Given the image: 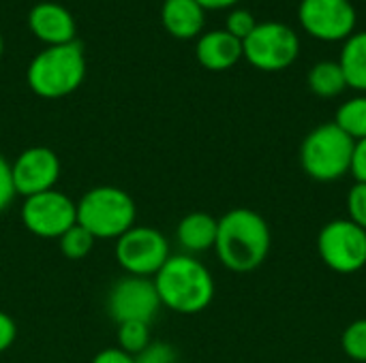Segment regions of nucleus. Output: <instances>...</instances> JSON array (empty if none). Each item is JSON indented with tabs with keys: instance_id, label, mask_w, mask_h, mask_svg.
<instances>
[{
	"instance_id": "nucleus-21",
	"label": "nucleus",
	"mask_w": 366,
	"mask_h": 363,
	"mask_svg": "<svg viewBox=\"0 0 366 363\" xmlns=\"http://www.w3.org/2000/svg\"><path fill=\"white\" fill-rule=\"evenodd\" d=\"M94 237L79 225L71 227L64 235L58 237V246H60V252L64 259H71V261H79V259H86L92 248H94Z\"/></svg>"
},
{
	"instance_id": "nucleus-27",
	"label": "nucleus",
	"mask_w": 366,
	"mask_h": 363,
	"mask_svg": "<svg viewBox=\"0 0 366 363\" xmlns=\"http://www.w3.org/2000/svg\"><path fill=\"white\" fill-rule=\"evenodd\" d=\"M15 338H17V325L15 321L0 310V353L9 351L13 344H15Z\"/></svg>"
},
{
	"instance_id": "nucleus-28",
	"label": "nucleus",
	"mask_w": 366,
	"mask_h": 363,
	"mask_svg": "<svg viewBox=\"0 0 366 363\" xmlns=\"http://www.w3.org/2000/svg\"><path fill=\"white\" fill-rule=\"evenodd\" d=\"M356 182L366 184V137L356 141L354 145V156H352V171H350Z\"/></svg>"
},
{
	"instance_id": "nucleus-11",
	"label": "nucleus",
	"mask_w": 366,
	"mask_h": 363,
	"mask_svg": "<svg viewBox=\"0 0 366 363\" xmlns=\"http://www.w3.org/2000/svg\"><path fill=\"white\" fill-rule=\"evenodd\" d=\"M298 19L320 41H345L354 34L358 15L352 0H300Z\"/></svg>"
},
{
	"instance_id": "nucleus-17",
	"label": "nucleus",
	"mask_w": 366,
	"mask_h": 363,
	"mask_svg": "<svg viewBox=\"0 0 366 363\" xmlns=\"http://www.w3.org/2000/svg\"><path fill=\"white\" fill-rule=\"evenodd\" d=\"M337 62L343 68L347 88L366 92V30L354 32L343 41L341 58Z\"/></svg>"
},
{
	"instance_id": "nucleus-25",
	"label": "nucleus",
	"mask_w": 366,
	"mask_h": 363,
	"mask_svg": "<svg viewBox=\"0 0 366 363\" xmlns=\"http://www.w3.org/2000/svg\"><path fill=\"white\" fill-rule=\"evenodd\" d=\"M135 363H178V353L172 344L157 340L135 355Z\"/></svg>"
},
{
	"instance_id": "nucleus-3",
	"label": "nucleus",
	"mask_w": 366,
	"mask_h": 363,
	"mask_svg": "<svg viewBox=\"0 0 366 363\" xmlns=\"http://www.w3.org/2000/svg\"><path fill=\"white\" fill-rule=\"evenodd\" d=\"M86 77V51L81 41L47 45L39 51L26 71L30 90L43 98H62L73 94Z\"/></svg>"
},
{
	"instance_id": "nucleus-22",
	"label": "nucleus",
	"mask_w": 366,
	"mask_h": 363,
	"mask_svg": "<svg viewBox=\"0 0 366 363\" xmlns=\"http://www.w3.org/2000/svg\"><path fill=\"white\" fill-rule=\"evenodd\" d=\"M343 353L358 363H366V319L350 323L341 336Z\"/></svg>"
},
{
	"instance_id": "nucleus-30",
	"label": "nucleus",
	"mask_w": 366,
	"mask_h": 363,
	"mask_svg": "<svg viewBox=\"0 0 366 363\" xmlns=\"http://www.w3.org/2000/svg\"><path fill=\"white\" fill-rule=\"evenodd\" d=\"M199 4H202V9L206 11V9H229V6H234L238 0H197Z\"/></svg>"
},
{
	"instance_id": "nucleus-10",
	"label": "nucleus",
	"mask_w": 366,
	"mask_h": 363,
	"mask_svg": "<svg viewBox=\"0 0 366 363\" xmlns=\"http://www.w3.org/2000/svg\"><path fill=\"white\" fill-rule=\"evenodd\" d=\"M161 300L154 287V280L139 276H124L107 293V315L116 325L137 321L152 323L161 310Z\"/></svg>"
},
{
	"instance_id": "nucleus-1",
	"label": "nucleus",
	"mask_w": 366,
	"mask_h": 363,
	"mask_svg": "<svg viewBox=\"0 0 366 363\" xmlns=\"http://www.w3.org/2000/svg\"><path fill=\"white\" fill-rule=\"evenodd\" d=\"M272 235L266 218L249 208H234L219 218L217 257L236 274L257 270L270 255Z\"/></svg>"
},
{
	"instance_id": "nucleus-9",
	"label": "nucleus",
	"mask_w": 366,
	"mask_h": 363,
	"mask_svg": "<svg viewBox=\"0 0 366 363\" xmlns=\"http://www.w3.org/2000/svg\"><path fill=\"white\" fill-rule=\"evenodd\" d=\"M21 223L36 237L58 240L77 225V203L56 188L26 197L21 205Z\"/></svg>"
},
{
	"instance_id": "nucleus-15",
	"label": "nucleus",
	"mask_w": 366,
	"mask_h": 363,
	"mask_svg": "<svg viewBox=\"0 0 366 363\" xmlns=\"http://www.w3.org/2000/svg\"><path fill=\"white\" fill-rule=\"evenodd\" d=\"M217 231H219V218L206 212H191L178 223L176 240L182 246L184 255H199L214 248Z\"/></svg>"
},
{
	"instance_id": "nucleus-16",
	"label": "nucleus",
	"mask_w": 366,
	"mask_h": 363,
	"mask_svg": "<svg viewBox=\"0 0 366 363\" xmlns=\"http://www.w3.org/2000/svg\"><path fill=\"white\" fill-rule=\"evenodd\" d=\"M161 21L176 39H193L206 24V11L197 0H163Z\"/></svg>"
},
{
	"instance_id": "nucleus-19",
	"label": "nucleus",
	"mask_w": 366,
	"mask_h": 363,
	"mask_svg": "<svg viewBox=\"0 0 366 363\" xmlns=\"http://www.w3.org/2000/svg\"><path fill=\"white\" fill-rule=\"evenodd\" d=\"M335 124L354 141L366 137V96L347 98L335 116Z\"/></svg>"
},
{
	"instance_id": "nucleus-6",
	"label": "nucleus",
	"mask_w": 366,
	"mask_h": 363,
	"mask_svg": "<svg viewBox=\"0 0 366 363\" xmlns=\"http://www.w3.org/2000/svg\"><path fill=\"white\" fill-rule=\"evenodd\" d=\"M242 56L251 66L277 73L290 68L300 56V39L294 28L281 21H262L242 41Z\"/></svg>"
},
{
	"instance_id": "nucleus-26",
	"label": "nucleus",
	"mask_w": 366,
	"mask_h": 363,
	"mask_svg": "<svg viewBox=\"0 0 366 363\" xmlns=\"http://www.w3.org/2000/svg\"><path fill=\"white\" fill-rule=\"evenodd\" d=\"M15 186L11 175V163L0 154V212H4L15 199Z\"/></svg>"
},
{
	"instance_id": "nucleus-13",
	"label": "nucleus",
	"mask_w": 366,
	"mask_h": 363,
	"mask_svg": "<svg viewBox=\"0 0 366 363\" xmlns=\"http://www.w3.org/2000/svg\"><path fill=\"white\" fill-rule=\"evenodd\" d=\"M28 26L34 36L47 45L75 41V19L71 11L58 2H39L28 13Z\"/></svg>"
},
{
	"instance_id": "nucleus-5",
	"label": "nucleus",
	"mask_w": 366,
	"mask_h": 363,
	"mask_svg": "<svg viewBox=\"0 0 366 363\" xmlns=\"http://www.w3.org/2000/svg\"><path fill=\"white\" fill-rule=\"evenodd\" d=\"M354 145L335 122L320 124L300 143V165L315 182H337L352 171Z\"/></svg>"
},
{
	"instance_id": "nucleus-18",
	"label": "nucleus",
	"mask_w": 366,
	"mask_h": 363,
	"mask_svg": "<svg viewBox=\"0 0 366 363\" xmlns=\"http://www.w3.org/2000/svg\"><path fill=\"white\" fill-rule=\"evenodd\" d=\"M307 81H309L311 92L322 96V98H335L347 88L343 68L335 60H322V62L313 64Z\"/></svg>"
},
{
	"instance_id": "nucleus-23",
	"label": "nucleus",
	"mask_w": 366,
	"mask_h": 363,
	"mask_svg": "<svg viewBox=\"0 0 366 363\" xmlns=\"http://www.w3.org/2000/svg\"><path fill=\"white\" fill-rule=\"evenodd\" d=\"M257 24H259V21L253 17L251 11H247V9H234V11H229V15H227V19H225V30H227L229 34H234L236 39L244 41V39L255 30Z\"/></svg>"
},
{
	"instance_id": "nucleus-12",
	"label": "nucleus",
	"mask_w": 366,
	"mask_h": 363,
	"mask_svg": "<svg viewBox=\"0 0 366 363\" xmlns=\"http://www.w3.org/2000/svg\"><path fill=\"white\" fill-rule=\"evenodd\" d=\"M15 193L26 197L56 188L60 178V158L54 150L45 145H34L24 150L11 165Z\"/></svg>"
},
{
	"instance_id": "nucleus-4",
	"label": "nucleus",
	"mask_w": 366,
	"mask_h": 363,
	"mask_svg": "<svg viewBox=\"0 0 366 363\" xmlns=\"http://www.w3.org/2000/svg\"><path fill=\"white\" fill-rule=\"evenodd\" d=\"M137 220L133 197L118 186L90 188L77 201V225L94 240H118Z\"/></svg>"
},
{
	"instance_id": "nucleus-2",
	"label": "nucleus",
	"mask_w": 366,
	"mask_h": 363,
	"mask_svg": "<svg viewBox=\"0 0 366 363\" xmlns=\"http://www.w3.org/2000/svg\"><path fill=\"white\" fill-rule=\"evenodd\" d=\"M152 280L161 306L178 315H199L214 300V278L193 255H172Z\"/></svg>"
},
{
	"instance_id": "nucleus-29",
	"label": "nucleus",
	"mask_w": 366,
	"mask_h": 363,
	"mask_svg": "<svg viewBox=\"0 0 366 363\" xmlns=\"http://www.w3.org/2000/svg\"><path fill=\"white\" fill-rule=\"evenodd\" d=\"M92 363H135V357L124 353L122 349L114 347V349H105V351L97 353Z\"/></svg>"
},
{
	"instance_id": "nucleus-14",
	"label": "nucleus",
	"mask_w": 366,
	"mask_h": 363,
	"mask_svg": "<svg viewBox=\"0 0 366 363\" xmlns=\"http://www.w3.org/2000/svg\"><path fill=\"white\" fill-rule=\"evenodd\" d=\"M197 62L208 71H227L238 64L242 56V41L223 30L204 32L195 45Z\"/></svg>"
},
{
	"instance_id": "nucleus-24",
	"label": "nucleus",
	"mask_w": 366,
	"mask_h": 363,
	"mask_svg": "<svg viewBox=\"0 0 366 363\" xmlns=\"http://www.w3.org/2000/svg\"><path fill=\"white\" fill-rule=\"evenodd\" d=\"M347 214L350 220L366 231V184L356 182L347 193Z\"/></svg>"
},
{
	"instance_id": "nucleus-31",
	"label": "nucleus",
	"mask_w": 366,
	"mask_h": 363,
	"mask_svg": "<svg viewBox=\"0 0 366 363\" xmlns=\"http://www.w3.org/2000/svg\"><path fill=\"white\" fill-rule=\"evenodd\" d=\"M2 51H4V39H2V34H0V58H2Z\"/></svg>"
},
{
	"instance_id": "nucleus-8",
	"label": "nucleus",
	"mask_w": 366,
	"mask_h": 363,
	"mask_svg": "<svg viewBox=\"0 0 366 363\" xmlns=\"http://www.w3.org/2000/svg\"><path fill=\"white\" fill-rule=\"evenodd\" d=\"M169 257L167 237L152 227L135 225L116 240V261L129 276H157Z\"/></svg>"
},
{
	"instance_id": "nucleus-7",
	"label": "nucleus",
	"mask_w": 366,
	"mask_h": 363,
	"mask_svg": "<svg viewBox=\"0 0 366 363\" xmlns=\"http://www.w3.org/2000/svg\"><path fill=\"white\" fill-rule=\"evenodd\" d=\"M320 259L337 274H356L366 267V231L350 218H337L317 235Z\"/></svg>"
},
{
	"instance_id": "nucleus-20",
	"label": "nucleus",
	"mask_w": 366,
	"mask_h": 363,
	"mask_svg": "<svg viewBox=\"0 0 366 363\" xmlns=\"http://www.w3.org/2000/svg\"><path fill=\"white\" fill-rule=\"evenodd\" d=\"M118 349H122L129 355H139L150 342V325L148 323H137V321H129V323H120L118 325Z\"/></svg>"
}]
</instances>
